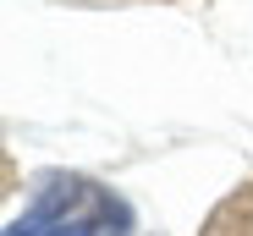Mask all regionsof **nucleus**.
Here are the masks:
<instances>
[{"mask_svg":"<svg viewBox=\"0 0 253 236\" xmlns=\"http://www.w3.org/2000/svg\"><path fill=\"white\" fill-rule=\"evenodd\" d=\"M132 225L138 214L121 192L77 170H50L39 176L28 209L6 225V236H132Z\"/></svg>","mask_w":253,"mask_h":236,"instance_id":"1","label":"nucleus"},{"mask_svg":"<svg viewBox=\"0 0 253 236\" xmlns=\"http://www.w3.org/2000/svg\"><path fill=\"white\" fill-rule=\"evenodd\" d=\"M204 236H253V187L231 192V198H226L215 214H209Z\"/></svg>","mask_w":253,"mask_h":236,"instance_id":"2","label":"nucleus"}]
</instances>
